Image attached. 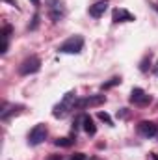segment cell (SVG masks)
Listing matches in <instances>:
<instances>
[{
  "instance_id": "obj_1",
  "label": "cell",
  "mask_w": 158,
  "mask_h": 160,
  "mask_svg": "<svg viewBox=\"0 0 158 160\" xmlns=\"http://www.w3.org/2000/svg\"><path fill=\"white\" fill-rule=\"evenodd\" d=\"M75 102H77V93H75V91L65 93V95H63V99L54 106L52 116H54V118H63V116H67V112L75 108Z\"/></svg>"
},
{
  "instance_id": "obj_2",
  "label": "cell",
  "mask_w": 158,
  "mask_h": 160,
  "mask_svg": "<svg viewBox=\"0 0 158 160\" xmlns=\"http://www.w3.org/2000/svg\"><path fill=\"white\" fill-rule=\"evenodd\" d=\"M82 48H84V38L82 36H71L69 39L63 41L58 47V50L62 54H78V52H82Z\"/></svg>"
},
{
  "instance_id": "obj_3",
  "label": "cell",
  "mask_w": 158,
  "mask_h": 160,
  "mask_svg": "<svg viewBox=\"0 0 158 160\" xmlns=\"http://www.w3.org/2000/svg\"><path fill=\"white\" fill-rule=\"evenodd\" d=\"M39 69H41V60L37 58V56H30V58H26V60L19 65V73H21L22 77L36 75Z\"/></svg>"
},
{
  "instance_id": "obj_4",
  "label": "cell",
  "mask_w": 158,
  "mask_h": 160,
  "mask_svg": "<svg viewBox=\"0 0 158 160\" xmlns=\"http://www.w3.org/2000/svg\"><path fill=\"white\" fill-rule=\"evenodd\" d=\"M47 4H48L47 9H48V15H50L52 22H58L65 17V6H63L62 0H47Z\"/></svg>"
},
{
  "instance_id": "obj_5",
  "label": "cell",
  "mask_w": 158,
  "mask_h": 160,
  "mask_svg": "<svg viewBox=\"0 0 158 160\" xmlns=\"http://www.w3.org/2000/svg\"><path fill=\"white\" fill-rule=\"evenodd\" d=\"M47 134H48V130H47V125H36L32 130H30V134H28V143L30 145H39L43 143L45 140H47Z\"/></svg>"
},
{
  "instance_id": "obj_6",
  "label": "cell",
  "mask_w": 158,
  "mask_h": 160,
  "mask_svg": "<svg viewBox=\"0 0 158 160\" xmlns=\"http://www.w3.org/2000/svg\"><path fill=\"white\" fill-rule=\"evenodd\" d=\"M104 101H106L104 95H89V97H82V99H77L75 108H77V110H84V108H91V106H101Z\"/></svg>"
},
{
  "instance_id": "obj_7",
  "label": "cell",
  "mask_w": 158,
  "mask_h": 160,
  "mask_svg": "<svg viewBox=\"0 0 158 160\" xmlns=\"http://www.w3.org/2000/svg\"><path fill=\"white\" fill-rule=\"evenodd\" d=\"M151 101H153V97H151V95H147L141 88H134V89H132V93H130V102H132V104L147 106Z\"/></svg>"
},
{
  "instance_id": "obj_8",
  "label": "cell",
  "mask_w": 158,
  "mask_h": 160,
  "mask_svg": "<svg viewBox=\"0 0 158 160\" xmlns=\"http://www.w3.org/2000/svg\"><path fill=\"white\" fill-rule=\"evenodd\" d=\"M156 132H158L156 123H153V121H140V123H138V134H140V136H143V138H153V136H156Z\"/></svg>"
},
{
  "instance_id": "obj_9",
  "label": "cell",
  "mask_w": 158,
  "mask_h": 160,
  "mask_svg": "<svg viewBox=\"0 0 158 160\" xmlns=\"http://www.w3.org/2000/svg\"><path fill=\"white\" fill-rule=\"evenodd\" d=\"M112 19H114V22H132V21H136L134 15L130 11L123 9V8H116L112 11Z\"/></svg>"
},
{
  "instance_id": "obj_10",
  "label": "cell",
  "mask_w": 158,
  "mask_h": 160,
  "mask_svg": "<svg viewBox=\"0 0 158 160\" xmlns=\"http://www.w3.org/2000/svg\"><path fill=\"white\" fill-rule=\"evenodd\" d=\"M108 9V2L106 0H99V2H95L93 6H89V15L91 17H95V19H99V17H102L104 15V11Z\"/></svg>"
},
{
  "instance_id": "obj_11",
  "label": "cell",
  "mask_w": 158,
  "mask_h": 160,
  "mask_svg": "<svg viewBox=\"0 0 158 160\" xmlns=\"http://www.w3.org/2000/svg\"><path fill=\"white\" fill-rule=\"evenodd\" d=\"M11 32H13V28L9 26V24H6L4 28H2V32H0V36H2V54H6V50H7V45H9V36H11Z\"/></svg>"
},
{
  "instance_id": "obj_12",
  "label": "cell",
  "mask_w": 158,
  "mask_h": 160,
  "mask_svg": "<svg viewBox=\"0 0 158 160\" xmlns=\"http://www.w3.org/2000/svg\"><path fill=\"white\" fill-rule=\"evenodd\" d=\"M82 128H84L89 136H95V134H97V127H95V123H93V119H91L89 116H84V118H82Z\"/></svg>"
},
{
  "instance_id": "obj_13",
  "label": "cell",
  "mask_w": 158,
  "mask_h": 160,
  "mask_svg": "<svg viewBox=\"0 0 158 160\" xmlns=\"http://www.w3.org/2000/svg\"><path fill=\"white\" fill-rule=\"evenodd\" d=\"M22 108H24L22 104H15V106H11L9 110H2V112H0V119H7L11 114H19Z\"/></svg>"
},
{
  "instance_id": "obj_14",
  "label": "cell",
  "mask_w": 158,
  "mask_h": 160,
  "mask_svg": "<svg viewBox=\"0 0 158 160\" xmlns=\"http://www.w3.org/2000/svg\"><path fill=\"white\" fill-rule=\"evenodd\" d=\"M75 142H77V138H58L54 143H56L58 147H71Z\"/></svg>"
},
{
  "instance_id": "obj_15",
  "label": "cell",
  "mask_w": 158,
  "mask_h": 160,
  "mask_svg": "<svg viewBox=\"0 0 158 160\" xmlns=\"http://www.w3.org/2000/svg\"><path fill=\"white\" fill-rule=\"evenodd\" d=\"M117 84H121V78H119V77H114V78H110L108 82L102 84V89H110V88H114V86H117Z\"/></svg>"
},
{
  "instance_id": "obj_16",
  "label": "cell",
  "mask_w": 158,
  "mask_h": 160,
  "mask_svg": "<svg viewBox=\"0 0 158 160\" xmlns=\"http://www.w3.org/2000/svg\"><path fill=\"white\" fill-rule=\"evenodd\" d=\"M149 65H151V54H147V56H145V58L141 60V63H140V69H141V71L145 73V71L149 69Z\"/></svg>"
},
{
  "instance_id": "obj_17",
  "label": "cell",
  "mask_w": 158,
  "mask_h": 160,
  "mask_svg": "<svg viewBox=\"0 0 158 160\" xmlns=\"http://www.w3.org/2000/svg\"><path fill=\"white\" fill-rule=\"evenodd\" d=\"M97 118H99L101 121H104V123H108V125H112V118H110L106 112H99V114H97Z\"/></svg>"
},
{
  "instance_id": "obj_18",
  "label": "cell",
  "mask_w": 158,
  "mask_h": 160,
  "mask_svg": "<svg viewBox=\"0 0 158 160\" xmlns=\"http://www.w3.org/2000/svg\"><path fill=\"white\" fill-rule=\"evenodd\" d=\"M37 24H39V15L36 13V15H34V22H32V26H30V30H36V28H37Z\"/></svg>"
},
{
  "instance_id": "obj_19",
  "label": "cell",
  "mask_w": 158,
  "mask_h": 160,
  "mask_svg": "<svg viewBox=\"0 0 158 160\" xmlns=\"http://www.w3.org/2000/svg\"><path fill=\"white\" fill-rule=\"evenodd\" d=\"M69 160H86V155H84V153H75Z\"/></svg>"
},
{
  "instance_id": "obj_20",
  "label": "cell",
  "mask_w": 158,
  "mask_h": 160,
  "mask_svg": "<svg viewBox=\"0 0 158 160\" xmlns=\"http://www.w3.org/2000/svg\"><path fill=\"white\" fill-rule=\"evenodd\" d=\"M30 2H32L34 6H39V0H30Z\"/></svg>"
},
{
  "instance_id": "obj_21",
  "label": "cell",
  "mask_w": 158,
  "mask_h": 160,
  "mask_svg": "<svg viewBox=\"0 0 158 160\" xmlns=\"http://www.w3.org/2000/svg\"><path fill=\"white\" fill-rule=\"evenodd\" d=\"M153 160H158V153H153Z\"/></svg>"
},
{
  "instance_id": "obj_22",
  "label": "cell",
  "mask_w": 158,
  "mask_h": 160,
  "mask_svg": "<svg viewBox=\"0 0 158 160\" xmlns=\"http://www.w3.org/2000/svg\"><path fill=\"white\" fill-rule=\"evenodd\" d=\"M50 160H62V157H52Z\"/></svg>"
},
{
  "instance_id": "obj_23",
  "label": "cell",
  "mask_w": 158,
  "mask_h": 160,
  "mask_svg": "<svg viewBox=\"0 0 158 160\" xmlns=\"http://www.w3.org/2000/svg\"><path fill=\"white\" fill-rule=\"evenodd\" d=\"M155 75L158 77V63H156V67H155Z\"/></svg>"
},
{
  "instance_id": "obj_24",
  "label": "cell",
  "mask_w": 158,
  "mask_h": 160,
  "mask_svg": "<svg viewBox=\"0 0 158 160\" xmlns=\"http://www.w3.org/2000/svg\"><path fill=\"white\" fill-rule=\"evenodd\" d=\"M155 9H158V6H155Z\"/></svg>"
}]
</instances>
